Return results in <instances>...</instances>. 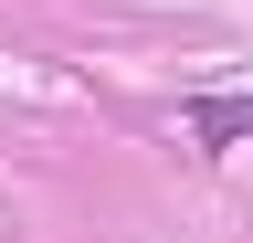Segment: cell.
Listing matches in <instances>:
<instances>
[{
    "label": "cell",
    "instance_id": "cell-1",
    "mask_svg": "<svg viewBox=\"0 0 253 243\" xmlns=\"http://www.w3.org/2000/svg\"><path fill=\"white\" fill-rule=\"evenodd\" d=\"M190 138H201V148L253 138V96H201V106H190Z\"/></svg>",
    "mask_w": 253,
    "mask_h": 243
}]
</instances>
